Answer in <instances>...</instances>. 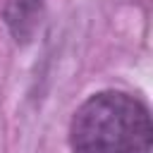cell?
I'll return each mask as SVG.
<instances>
[{
	"mask_svg": "<svg viewBox=\"0 0 153 153\" xmlns=\"http://www.w3.org/2000/svg\"><path fill=\"white\" fill-rule=\"evenodd\" d=\"M153 124L148 108L122 91L86 98L69 124L72 153H148Z\"/></svg>",
	"mask_w": 153,
	"mask_h": 153,
	"instance_id": "6da1fadb",
	"label": "cell"
}]
</instances>
